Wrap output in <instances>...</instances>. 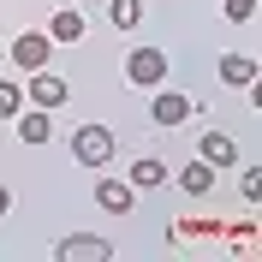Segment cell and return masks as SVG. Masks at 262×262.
<instances>
[{"label":"cell","instance_id":"cell-15","mask_svg":"<svg viewBox=\"0 0 262 262\" xmlns=\"http://www.w3.org/2000/svg\"><path fill=\"white\" fill-rule=\"evenodd\" d=\"M18 107H24V90H18L12 78H0V119H12Z\"/></svg>","mask_w":262,"mask_h":262},{"label":"cell","instance_id":"cell-11","mask_svg":"<svg viewBox=\"0 0 262 262\" xmlns=\"http://www.w3.org/2000/svg\"><path fill=\"white\" fill-rule=\"evenodd\" d=\"M221 78L238 83V90H250V83H256V60H250V54H221Z\"/></svg>","mask_w":262,"mask_h":262},{"label":"cell","instance_id":"cell-9","mask_svg":"<svg viewBox=\"0 0 262 262\" xmlns=\"http://www.w3.org/2000/svg\"><path fill=\"white\" fill-rule=\"evenodd\" d=\"M12 119H18V137H24V143H48V137H54L48 107H30V114H12Z\"/></svg>","mask_w":262,"mask_h":262},{"label":"cell","instance_id":"cell-13","mask_svg":"<svg viewBox=\"0 0 262 262\" xmlns=\"http://www.w3.org/2000/svg\"><path fill=\"white\" fill-rule=\"evenodd\" d=\"M131 185H137V191H155V185H167V161H161V155H143V161L131 167Z\"/></svg>","mask_w":262,"mask_h":262},{"label":"cell","instance_id":"cell-10","mask_svg":"<svg viewBox=\"0 0 262 262\" xmlns=\"http://www.w3.org/2000/svg\"><path fill=\"white\" fill-rule=\"evenodd\" d=\"M48 42H83V12L60 6V12L48 18Z\"/></svg>","mask_w":262,"mask_h":262},{"label":"cell","instance_id":"cell-5","mask_svg":"<svg viewBox=\"0 0 262 262\" xmlns=\"http://www.w3.org/2000/svg\"><path fill=\"white\" fill-rule=\"evenodd\" d=\"M78 256L107 262V256H114V245H107V238H96V232H72V238H60V262H78Z\"/></svg>","mask_w":262,"mask_h":262},{"label":"cell","instance_id":"cell-16","mask_svg":"<svg viewBox=\"0 0 262 262\" xmlns=\"http://www.w3.org/2000/svg\"><path fill=\"white\" fill-rule=\"evenodd\" d=\"M227 18L232 24H250V18H256V0H227Z\"/></svg>","mask_w":262,"mask_h":262},{"label":"cell","instance_id":"cell-2","mask_svg":"<svg viewBox=\"0 0 262 262\" xmlns=\"http://www.w3.org/2000/svg\"><path fill=\"white\" fill-rule=\"evenodd\" d=\"M48 30H24V36H12V42H6V54H12V66L18 72H42V66H48Z\"/></svg>","mask_w":262,"mask_h":262},{"label":"cell","instance_id":"cell-7","mask_svg":"<svg viewBox=\"0 0 262 262\" xmlns=\"http://www.w3.org/2000/svg\"><path fill=\"white\" fill-rule=\"evenodd\" d=\"M191 114H196L191 96H173V90H161V96H155V125H185Z\"/></svg>","mask_w":262,"mask_h":262},{"label":"cell","instance_id":"cell-1","mask_svg":"<svg viewBox=\"0 0 262 262\" xmlns=\"http://www.w3.org/2000/svg\"><path fill=\"white\" fill-rule=\"evenodd\" d=\"M72 155H78L83 167H107L114 161V131L96 125V119H83V125L72 131Z\"/></svg>","mask_w":262,"mask_h":262},{"label":"cell","instance_id":"cell-3","mask_svg":"<svg viewBox=\"0 0 262 262\" xmlns=\"http://www.w3.org/2000/svg\"><path fill=\"white\" fill-rule=\"evenodd\" d=\"M161 78H167V54H161V48H131V60H125V83L155 90Z\"/></svg>","mask_w":262,"mask_h":262},{"label":"cell","instance_id":"cell-17","mask_svg":"<svg viewBox=\"0 0 262 262\" xmlns=\"http://www.w3.org/2000/svg\"><path fill=\"white\" fill-rule=\"evenodd\" d=\"M6 209H12V191H6V185H0V214H6Z\"/></svg>","mask_w":262,"mask_h":262},{"label":"cell","instance_id":"cell-8","mask_svg":"<svg viewBox=\"0 0 262 262\" xmlns=\"http://www.w3.org/2000/svg\"><path fill=\"white\" fill-rule=\"evenodd\" d=\"M96 203H101V209H114V214H131L137 185H125V179H101V185H96Z\"/></svg>","mask_w":262,"mask_h":262},{"label":"cell","instance_id":"cell-14","mask_svg":"<svg viewBox=\"0 0 262 262\" xmlns=\"http://www.w3.org/2000/svg\"><path fill=\"white\" fill-rule=\"evenodd\" d=\"M107 18H114L119 30H137L143 24V0H107Z\"/></svg>","mask_w":262,"mask_h":262},{"label":"cell","instance_id":"cell-6","mask_svg":"<svg viewBox=\"0 0 262 262\" xmlns=\"http://www.w3.org/2000/svg\"><path fill=\"white\" fill-rule=\"evenodd\" d=\"M196 155H203L209 167H232V161H238V143H232L227 131H203V143H196Z\"/></svg>","mask_w":262,"mask_h":262},{"label":"cell","instance_id":"cell-4","mask_svg":"<svg viewBox=\"0 0 262 262\" xmlns=\"http://www.w3.org/2000/svg\"><path fill=\"white\" fill-rule=\"evenodd\" d=\"M24 101L54 114V107L66 101V78H60V72H48V66H42V72H30V78H24Z\"/></svg>","mask_w":262,"mask_h":262},{"label":"cell","instance_id":"cell-12","mask_svg":"<svg viewBox=\"0 0 262 262\" xmlns=\"http://www.w3.org/2000/svg\"><path fill=\"white\" fill-rule=\"evenodd\" d=\"M179 185H185L191 196H209V191H214V167L203 161V155H196L191 167H179Z\"/></svg>","mask_w":262,"mask_h":262},{"label":"cell","instance_id":"cell-18","mask_svg":"<svg viewBox=\"0 0 262 262\" xmlns=\"http://www.w3.org/2000/svg\"><path fill=\"white\" fill-rule=\"evenodd\" d=\"M0 48H6V30H0Z\"/></svg>","mask_w":262,"mask_h":262}]
</instances>
